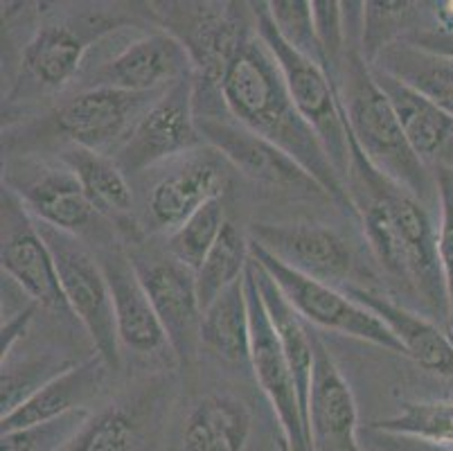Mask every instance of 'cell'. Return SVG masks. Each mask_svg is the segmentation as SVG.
Segmentation results:
<instances>
[{
	"label": "cell",
	"instance_id": "cell-1",
	"mask_svg": "<svg viewBox=\"0 0 453 451\" xmlns=\"http://www.w3.org/2000/svg\"><path fill=\"white\" fill-rule=\"evenodd\" d=\"M349 179L359 185L349 190V198L352 192H365V201L357 206V217H361L374 258L388 276L413 292L428 316L449 332L451 309L440 262L438 229L428 208L384 179L354 144Z\"/></svg>",
	"mask_w": 453,
	"mask_h": 451
},
{
	"label": "cell",
	"instance_id": "cell-2",
	"mask_svg": "<svg viewBox=\"0 0 453 451\" xmlns=\"http://www.w3.org/2000/svg\"><path fill=\"white\" fill-rule=\"evenodd\" d=\"M219 93L226 111L237 122L289 154L329 198L357 214L343 179L334 169L319 136L296 109L282 70L257 30L226 68Z\"/></svg>",
	"mask_w": 453,
	"mask_h": 451
},
{
	"label": "cell",
	"instance_id": "cell-3",
	"mask_svg": "<svg viewBox=\"0 0 453 451\" xmlns=\"http://www.w3.org/2000/svg\"><path fill=\"white\" fill-rule=\"evenodd\" d=\"M339 93L343 102L352 144L384 179L419 198L426 208H438V183L428 167L411 147L390 99L374 82L370 64L361 48H345L341 64Z\"/></svg>",
	"mask_w": 453,
	"mask_h": 451
},
{
	"label": "cell",
	"instance_id": "cell-4",
	"mask_svg": "<svg viewBox=\"0 0 453 451\" xmlns=\"http://www.w3.org/2000/svg\"><path fill=\"white\" fill-rule=\"evenodd\" d=\"M250 12H253L255 30H257L259 39L265 41L282 70L284 84L289 89L296 109L311 127V131L319 136L334 169L339 172L348 188L349 167H352V138H349L348 122H345L339 84L332 80V74L323 66L296 52L278 35L273 19H271L269 3H250Z\"/></svg>",
	"mask_w": 453,
	"mask_h": 451
},
{
	"label": "cell",
	"instance_id": "cell-5",
	"mask_svg": "<svg viewBox=\"0 0 453 451\" xmlns=\"http://www.w3.org/2000/svg\"><path fill=\"white\" fill-rule=\"evenodd\" d=\"M195 113L203 143H208L250 181L269 188L325 194L323 188L289 154H284L271 140L237 122L226 111L217 86L195 80Z\"/></svg>",
	"mask_w": 453,
	"mask_h": 451
},
{
	"label": "cell",
	"instance_id": "cell-6",
	"mask_svg": "<svg viewBox=\"0 0 453 451\" xmlns=\"http://www.w3.org/2000/svg\"><path fill=\"white\" fill-rule=\"evenodd\" d=\"M36 226L55 260L61 292L70 314L84 325L86 334L93 341L95 354H100L109 368H118L120 338L115 328L113 296L104 267L77 235L41 222H36Z\"/></svg>",
	"mask_w": 453,
	"mask_h": 451
},
{
	"label": "cell",
	"instance_id": "cell-7",
	"mask_svg": "<svg viewBox=\"0 0 453 451\" xmlns=\"http://www.w3.org/2000/svg\"><path fill=\"white\" fill-rule=\"evenodd\" d=\"M120 25V20L106 14L50 20L41 25L23 48L19 74L7 102H27L68 86L81 70L86 52Z\"/></svg>",
	"mask_w": 453,
	"mask_h": 451
},
{
	"label": "cell",
	"instance_id": "cell-8",
	"mask_svg": "<svg viewBox=\"0 0 453 451\" xmlns=\"http://www.w3.org/2000/svg\"><path fill=\"white\" fill-rule=\"evenodd\" d=\"M165 32L188 50L195 80L217 86L230 61L255 35L253 12L240 3H160Z\"/></svg>",
	"mask_w": 453,
	"mask_h": 451
},
{
	"label": "cell",
	"instance_id": "cell-9",
	"mask_svg": "<svg viewBox=\"0 0 453 451\" xmlns=\"http://www.w3.org/2000/svg\"><path fill=\"white\" fill-rule=\"evenodd\" d=\"M250 258L265 267L266 273L275 280L280 292L289 300L291 307L300 314L307 323L319 325L323 330H332L343 337L359 338V341L372 343V346L384 347L390 353L403 354L402 343L395 338V334L386 328V323L379 321L368 307L357 303L345 292L336 287L311 280L307 276H300L294 268L284 267L280 260L266 253L265 248L250 242Z\"/></svg>",
	"mask_w": 453,
	"mask_h": 451
},
{
	"label": "cell",
	"instance_id": "cell-10",
	"mask_svg": "<svg viewBox=\"0 0 453 451\" xmlns=\"http://www.w3.org/2000/svg\"><path fill=\"white\" fill-rule=\"evenodd\" d=\"M246 296H249L250 312V368H253L255 382L259 384V391L265 393L266 402L278 420L280 433H282V449L311 451L307 420H304L294 372L284 357L278 334L271 325L250 264L246 268Z\"/></svg>",
	"mask_w": 453,
	"mask_h": 451
},
{
	"label": "cell",
	"instance_id": "cell-11",
	"mask_svg": "<svg viewBox=\"0 0 453 451\" xmlns=\"http://www.w3.org/2000/svg\"><path fill=\"white\" fill-rule=\"evenodd\" d=\"M201 143L203 138L196 127L192 73L172 84L147 109L131 131L129 140L115 154V163L125 174H138L174 156L192 154Z\"/></svg>",
	"mask_w": 453,
	"mask_h": 451
},
{
	"label": "cell",
	"instance_id": "cell-12",
	"mask_svg": "<svg viewBox=\"0 0 453 451\" xmlns=\"http://www.w3.org/2000/svg\"><path fill=\"white\" fill-rule=\"evenodd\" d=\"M165 90L131 93L106 86L84 89L57 109L55 122L75 147L104 156L118 154L140 118Z\"/></svg>",
	"mask_w": 453,
	"mask_h": 451
},
{
	"label": "cell",
	"instance_id": "cell-13",
	"mask_svg": "<svg viewBox=\"0 0 453 451\" xmlns=\"http://www.w3.org/2000/svg\"><path fill=\"white\" fill-rule=\"evenodd\" d=\"M129 258L167 334L172 353L180 362H189L201 343L203 318L196 273L172 255L131 253Z\"/></svg>",
	"mask_w": 453,
	"mask_h": 451
},
{
	"label": "cell",
	"instance_id": "cell-14",
	"mask_svg": "<svg viewBox=\"0 0 453 451\" xmlns=\"http://www.w3.org/2000/svg\"><path fill=\"white\" fill-rule=\"evenodd\" d=\"M0 264L7 278L39 307L70 314L50 248L41 237L35 217L10 188L3 190Z\"/></svg>",
	"mask_w": 453,
	"mask_h": 451
},
{
	"label": "cell",
	"instance_id": "cell-15",
	"mask_svg": "<svg viewBox=\"0 0 453 451\" xmlns=\"http://www.w3.org/2000/svg\"><path fill=\"white\" fill-rule=\"evenodd\" d=\"M249 239L300 276L339 287L352 271L348 242L319 223H253Z\"/></svg>",
	"mask_w": 453,
	"mask_h": 451
},
{
	"label": "cell",
	"instance_id": "cell-16",
	"mask_svg": "<svg viewBox=\"0 0 453 451\" xmlns=\"http://www.w3.org/2000/svg\"><path fill=\"white\" fill-rule=\"evenodd\" d=\"M192 73L195 66L185 45L170 32L158 30L129 41L97 66L86 89L106 86L131 93H160Z\"/></svg>",
	"mask_w": 453,
	"mask_h": 451
},
{
	"label": "cell",
	"instance_id": "cell-17",
	"mask_svg": "<svg viewBox=\"0 0 453 451\" xmlns=\"http://www.w3.org/2000/svg\"><path fill=\"white\" fill-rule=\"evenodd\" d=\"M307 433L311 451H364L359 440V411L352 388L319 334H314Z\"/></svg>",
	"mask_w": 453,
	"mask_h": 451
},
{
	"label": "cell",
	"instance_id": "cell-18",
	"mask_svg": "<svg viewBox=\"0 0 453 451\" xmlns=\"http://www.w3.org/2000/svg\"><path fill=\"white\" fill-rule=\"evenodd\" d=\"M226 181L224 156L214 149L208 154H189L147 197V213L154 229L170 235L179 230L208 201L221 198Z\"/></svg>",
	"mask_w": 453,
	"mask_h": 451
},
{
	"label": "cell",
	"instance_id": "cell-19",
	"mask_svg": "<svg viewBox=\"0 0 453 451\" xmlns=\"http://www.w3.org/2000/svg\"><path fill=\"white\" fill-rule=\"evenodd\" d=\"M7 188L23 201L36 222L65 233H84L100 217L90 206L75 172L65 163L64 167L36 165L23 179L7 181Z\"/></svg>",
	"mask_w": 453,
	"mask_h": 451
},
{
	"label": "cell",
	"instance_id": "cell-20",
	"mask_svg": "<svg viewBox=\"0 0 453 451\" xmlns=\"http://www.w3.org/2000/svg\"><path fill=\"white\" fill-rule=\"evenodd\" d=\"M100 262L113 296L115 328L122 346L134 350L135 354H156L170 347L167 334L156 316L154 305L140 283L129 255L115 248L102 255Z\"/></svg>",
	"mask_w": 453,
	"mask_h": 451
},
{
	"label": "cell",
	"instance_id": "cell-21",
	"mask_svg": "<svg viewBox=\"0 0 453 451\" xmlns=\"http://www.w3.org/2000/svg\"><path fill=\"white\" fill-rule=\"evenodd\" d=\"M345 293L386 323V328L402 343L406 357L435 377L453 384V337L447 330L370 289L345 287Z\"/></svg>",
	"mask_w": 453,
	"mask_h": 451
},
{
	"label": "cell",
	"instance_id": "cell-22",
	"mask_svg": "<svg viewBox=\"0 0 453 451\" xmlns=\"http://www.w3.org/2000/svg\"><path fill=\"white\" fill-rule=\"evenodd\" d=\"M372 70L374 82L390 99L395 113H397L402 129L409 138L415 154L424 160L431 169L451 167L453 169V118L442 109L428 102L426 97L406 86L403 82L395 80L393 74L384 70Z\"/></svg>",
	"mask_w": 453,
	"mask_h": 451
},
{
	"label": "cell",
	"instance_id": "cell-23",
	"mask_svg": "<svg viewBox=\"0 0 453 451\" xmlns=\"http://www.w3.org/2000/svg\"><path fill=\"white\" fill-rule=\"evenodd\" d=\"M106 370H109V366L100 354H93L86 362L70 366L68 370L57 375L43 388H39L14 413L0 417L3 433L57 420L61 416L86 408V404L95 400L104 386Z\"/></svg>",
	"mask_w": 453,
	"mask_h": 451
},
{
	"label": "cell",
	"instance_id": "cell-24",
	"mask_svg": "<svg viewBox=\"0 0 453 451\" xmlns=\"http://www.w3.org/2000/svg\"><path fill=\"white\" fill-rule=\"evenodd\" d=\"M253 429L249 404L228 393H210L185 416L179 451H249Z\"/></svg>",
	"mask_w": 453,
	"mask_h": 451
},
{
	"label": "cell",
	"instance_id": "cell-25",
	"mask_svg": "<svg viewBox=\"0 0 453 451\" xmlns=\"http://www.w3.org/2000/svg\"><path fill=\"white\" fill-rule=\"evenodd\" d=\"M250 271H253V278L257 283L259 296H262V303L269 314L271 325L278 334L284 357H287L291 372H294L304 420H307L309 386H311V372H314V332L307 328V321L291 307V303L284 298V293L280 292L266 268L259 267L253 258H250Z\"/></svg>",
	"mask_w": 453,
	"mask_h": 451
},
{
	"label": "cell",
	"instance_id": "cell-26",
	"mask_svg": "<svg viewBox=\"0 0 453 451\" xmlns=\"http://www.w3.org/2000/svg\"><path fill=\"white\" fill-rule=\"evenodd\" d=\"M374 68L393 74L438 109L453 118V61L418 48L409 41H395L374 59Z\"/></svg>",
	"mask_w": 453,
	"mask_h": 451
},
{
	"label": "cell",
	"instance_id": "cell-27",
	"mask_svg": "<svg viewBox=\"0 0 453 451\" xmlns=\"http://www.w3.org/2000/svg\"><path fill=\"white\" fill-rule=\"evenodd\" d=\"M64 163L75 172L95 213L118 223L131 217L134 194L127 174L115 159L70 144L64 152Z\"/></svg>",
	"mask_w": 453,
	"mask_h": 451
},
{
	"label": "cell",
	"instance_id": "cell-28",
	"mask_svg": "<svg viewBox=\"0 0 453 451\" xmlns=\"http://www.w3.org/2000/svg\"><path fill=\"white\" fill-rule=\"evenodd\" d=\"M201 346L228 363H250V312L246 278L203 309Z\"/></svg>",
	"mask_w": 453,
	"mask_h": 451
},
{
	"label": "cell",
	"instance_id": "cell-29",
	"mask_svg": "<svg viewBox=\"0 0 453 451\" xmlns=\"http://www.w3.org/2000/svg\"><path fill=\"white\" fill-rule=\"evenodd\" d=\"M250 264V239L234 222H226L219 239L208 253L205 262L196 271V287H199L201 307H208L212 300L221 296L234 283L246 278V268Z\"/></svg>",
	"mask_w": 453,
	"mask_h": 451
},
{
	"label": "cell",
	"instance_id": "cell-30",
	"mask_svg": "<svg viewBox=\"0 0 453 451\" xmlns=\"http://www.w3.org/2000/svg\"><path fill=\"white\" fill-rule=\"evenodd\" d=\"M224 198H212L170 235V255L192 271H199L226 226Z\"/></svg>",
	"mask_w": 453,
	"mask_h": 451
},
{
	"label": "cell",
	"instance_id": "cell-31",
	"mask_svg": "<svg viewBox=\"0 0 453 451\" xmlns=\"http://www.w3.org/2000/svg\"><path fill=\"white\" fill-rule=\"evenodd\" d=\"M370 427L453 447V402H406Z\"/></svg>",
	"mask_w": 453,
	"mask_h": 451
},
{
	"label": "cell",
	"instance_id": "cell-32",
	"mask_svg": "<svg viewBox=\"0 0 453 451\" xmlns=\"http://www.w3.org/2000/svg\"><path fill=\"white\" fill-rule=\"evenodd\" d=\"M138 422L120 407H109L88 417L64 451H140Z\"/></svg>",
	"mask_w": 453,
	"mask_h": 451
},
{
	"label": "cell",
	"instance_id": "cell-33",
	"mask_svg": "<svg viewBox=\"0 0 453 451\" xmlns=\"http://www.w3.org/2000/svg\"><path fill=\"white\" fill-rule=\"evenodd\" d=\"M70 363L55 362V359H35V362L12 363L3 362L0 375V417L10 416L23 402H27L39 388L68 370Z\"/></svg>",
	"mask_w": 453,
	"mask_h": 451
},
{
	"label": "cell",
	"instance_id": "cell-34",
	"mask_svg": "<svg viewBox=\"0 0 453 451\" xmlns=\"http://www.w3.org/2000/svg\"><path fill=\"white\" fill-rule=\"evenodd\" d=\"M90 416L88 408H81L57 420L5 432L0 436V451H64Z\"/></svg>",
	"mask_w": 453,
	"mask_h": 451
},
{
	"label": "cell",
	"instance_id": "cell-35",
	"mask_svg": "<svg viewBox=\"0 0 453 451\" xmlns=\"http://www.w3.org/2000/svg\"><path fill=\"white\" fill-rule=\"evenodd\" d=\"M269 12L278 35L296 52H300V55L316 61V64H320L327 70V61H325L319 35H316L311 3H307V0H271Z\"/></svg>",
	"mask_w": 453,
	"mask_h": 451
},
{
	"label": "cell",
	"instance_id": "cell-36",
	"mask_svg": "<svg viewBox=\"0 0 453 451\" xmlns=\"http://www.w3.org/2000/svg\"><path fill=\"white\" fill-rule=\"evenodd\" d=\"M415 3H364V59L374 64L377 55L384 48L395 43V35L399 32L409 16L413 14Z\"/></svg>",
	"mask_w": 453,
	"mask_h": 451
},
{
	"label": "cell",
	"instance_id": "cell-37",
	"mask_svg": "<svg viewBox=\"0 0 453 451\" xmlns=\"http://www.w3.org/2000/svg\"><path fill=\"white\" fill-rule=\"evenodd\" d=\"M434 174L438 183V251L451 309L449 334L453 337V169L435 167Z\"/></svg>",
	"mask_w": 453,
	"mask_h": 451
},
{
	"label": "cell",
	"instance_id": "cell-38",
	"mask_svg": "<svg viewBox=\"0 0 453 451\" xmlns=\"http://www.w3.org/2000/svg\"><path fill=\"white\" fill-rule=\"evenodd\" d=\"M364 451H453V447L368 427L364 433Z\"/></svg>",
	"mask_w": 453,
	"mask_h": 451
},
{
	"label": "cell",
	"instance_id": "cell-39",
	"mask_svg": "<svg viewBox=\"0 0 453 451\" xmlns=\"http://www.w3.org/2000/svg\"><path fill=\"white\" fill-rule=\"evenodd\" d=\"M39 309V305L30 303L26 309H19L16 314H12L7 321H3V330H0V347H3V362L12 357V350H14L16 343L26 337L30 323L35 321V314Z\"/></svg>",
	"mask_w": 453,
	"mask_h": 451
},
{
	"label": "cell",
	"instance_id": "cell-40",
	"mask_svg": "<svg viewBox=\"0 0 453 451\" xmlns=\"http://www.w3.org/2000/svg\"><path fill=\"white\" fill-rule=\"evenodd\" d=\"M409 43L418 45V48H422V50H428V52H435V55H440V57H447V59L453 61V39L451 36H444L435 30H428V32H422V35L415 36V39L409 41Z\"/></svg>",
	"mask_w": 453,
	"mask_h": 451
}]
</instances>
